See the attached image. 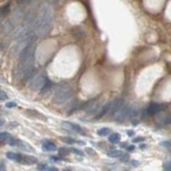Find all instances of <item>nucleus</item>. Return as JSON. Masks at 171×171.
Here are the masks:
<instances>
[{"label":"nucleus","mask_w":171,"mask_h":171,"mask_svg":"<svg viewBox=\"0 0 171 171\" xmlns=\"http://www.w3.org/2000/svg\"><path fill=\"white\" fill-rule=\"evenodd\" d=\"M35 44L30 42L20 52L17 67V76L23 81H28L34 74V52Z\"/></svg>","instance_id":"f257e3e1"},{"label":"nucleus","mask_w":171,"mask_h":171,"mask_svg":"<svg viewBox=\"0 0 171 171\" xmlns=\"http://www.w3.org/2000/svg\"><path fill=\"white\" fill-rule=\"evenodd\" d=\"M37 170H57V169L54 167H49L47 164H40L37 166Z\"/></svg>","instance_id":"412c9836"},{"label":"nucleus","mask_w":171,"mask_h":171,"mask_svg":"<svg viewBox=\"0 0 171 171\" xmlns=\"http://www.w3.org/2000/svg\"><path fill=\"white\" fill-rule=\"evenodd\" d=\"M42 150L44 151H55L57 150V146L52 142H45L42 145Z\"/></svg>","instance_id":"f8f14e48"},{"label":"nucleus","mask_w":171,"mask_h":171,"mask_svg":"<svg viewBox=\"0 0 171 171\" xmlns=\"http://www.w3.org/2000/svg\"><path fill=\"white\" fill-rule=\"evenodd\" d=\"M131 164H132L133 166H135V167H136V166H138V164H139V163H138L137 161H132Z\"/></svg>","instance_id":"f704fd0d"},{"label":"nucleus","mask_w":171,"mask_h":171,"mask_svg":"<svg viewBox=\"0 0 171 171\" xmlns=\"http://www.w3.org/2000/svg\"><path fill=\"white\" fill-rule=\"evenodd\" d=\"M68 152H69V151L67 148H64V147L60 148L59 151H58V153H59V155L61 156H65L68 154Z\"/></svg>","instance_id":"b1692460"},{"label":"nucleus","mask_w":171,"mask_h":171,"mask_svg":"<svg viewBox=\"0 0 171 171\" xmlns=\"http://www.w3.org/2000/svg\"><path fill=\"white\" fill-rule=\"evenodd\" d=\"M28 114H29V116H36V118H39V119H42V120H46V118L45 117V116H43L42 114H40V113H39L36 111H33V110H29V111H27Z\"/></svg>","instance_id":"6ab92c4d"},{"label":"nucleus","mask_w":171,"mask_h":171,"mask_svg":"<svg viewBox=\"0 0 171 171\" xmlns=\"http://www.w3.org/2000/svg\"><path fill=\"white\" fill-rule=\"evenodd\" d=\"M6 98H7V94H6L4 92L1 91V92H0V99H1V100H4V99H6Z\"/></svg>","instance_id":"c756f323"},{"label":"nucleus","mask_w":171,"mask_h":171,"mask_svg":"<svg viewBox=\"0 0 171 171\" xmlns=\"http://www.w3.org/2000/svg\"><path fill=\"white\" fill-rule=\"evenodd\" d=\"M69 151L73 152V153L76 154V155H78V156H84L83 151H81V150H78V149H76V148H71L70 150H69Z\"/></svg>","instance_id":"393cba45"},{"label":"nucleus","mask_w":171,"mask_h":171,"mask_svg":"<svg viewBox=\"0 0 171 171\" xmlns=\"http://www.w3.org/2000/svg\"><path fill=\"white\" fill-rule=\"evenodd\" d=\"M109 108H110V104H105L104 106H103L102 108H100L98 114L97 115V116L95 117V119H99V118H102L104 115H106L108 111H109Z\"/></svg>","instance_id":"dca6fc26"},{"label":"nucleus","mask_w":171,"mask_h":171,"mask_svg":"<svg viewBox=\"0 0 171 171\" xmlns=\"http://www.w3.org/2000/svg\"><path fill=\"white\" fill-rule=\"evenodd\" d=\"M26 1H27V0H17V3L21 4H23V3H25Z\"/></svg>","instance_id":"e433bc0d"},{"label":"nucleus","mask_w":171,"mask_h":171,"mask_svg":"<svg viewBox=\"0 0 171 171\" xmlns=\"http://www.w3.org/2000/svg\"><path fill=\"white\" fill-rule=\"evenodd\" d=\"M127 134H128L129 136H133L134 134V133L133 131H127Z\"/></svg>","instance_id":"c9c22d12"},{"label":"nucleus","mask_w":171,"mask_h":171,"mask_svg":"<svg viewBox=\"0 0 171 171\" xmlns=\"http://www.w3.org/2000/svg\"><path fill=\"white\" fill-rule=\"evenodd\" d=\"M16 146H18L19 148L23 149L24 151H34L33 148L30 146L28 143L23 141V140H17Z\"/></svg>","instance_id":"9b49d317"},{"label":"nucleus","mask_w":171,"mask_h":171,"mask_svg":"<svg viewBox=\"0 0 171 171\" xmlns=\"http://www.w3.org/2000/svg\"><path fill=\"white\" fill-rule=\"evenodd\" d=\"M164 105L163 104H157V103H152L149 105V107L146 109V114L149 116H153L157 113L163 111Z\"/></svg>","instance_id":"1a4fd4ad"},{"label":"nucleus","mask_w":171,"mask_h":171,"mask_svg":"<svg viewBox=\"0 0 171 171\" xmlns=\"http://www.w3.org/2000/svg\"><path fill=\"white\" fill-rule=\"evenodd\" d=\"M99 110H100L99 104L93 103V104H91L89 107L87 108V114H89V115H93V114H96L97 112L99 111Z\"/></svg>","instance_id":"2eb2a0df"},{"label":"nucleus","mask_w":171,"mask_h":171,"mask_svg":"<svg viewBox=\"0 0 171 171\" xmlns=\"http://www.w3.org/2000/svg\"><path fill=\"white\" fill-rule=\"evenodd\" d=\"M52 81H51L50 80H48L47 82L45 83V86L43 87V88L41 89V92H48V91H50V90L52 89Z\"/></svg>","instance_id":"5701e85b"},{"label":"nucleus","mask_w":171,"mask_h":171,"mask_svg":"<svg viewBox=\"0 0 171 171\" xmlns=\"http://www.w3.org/2000/svg\"><path fill=\"white\" fill-rule=\"evenodd\" d=\"M37 163V159L36 157L32 156H26L24 155L23 156V164H26V165H32V164H34Z\"/></svg>","instance_id":"4468645a"},{"label":"nucleus","mask_w":171,"mask_h":171,"mask_svg":"<svg viewBox=\"0 0 171 171\" xmlns=\"http://www.w3.org/2000/svg\"><path fill=\"white\" fill-rule=\"evenodd\" d=\"M110 133H111V129L107 127H102L98 129L97 132V134L100 136H107L108 134H110Z\"/></svg>","instance_id":"4be33fe9"},{"label":"nucleus","mask_w":171,"mask_h":171,"mask_svg":"<svg viewBox=\"0 0 171 171\" xmlns=\"http://www.w3.org/2000/svg\"><path fill=\"white\" fill-rule=\"evenodd\" d=\"M0 141L4 142L11 146H16L17 140L15 139L11 134H9V133H6V132L1 133L0 132Z\"/></svg>","instance_id":"6e6552de"},{"label":"nucleus","mask_w":171,"mask_h":171,"mask_svg":"<svg viewBox=\"0 0 171 171\" xmlns=\"http://www.w3.org/2000/svg\"><path fill=\"white\" fill-rule=\"evenodd\" d=\"M162 123L164 124V125H167V124H171V114L170 115H169V116H167L165 118L163 119L162 121Z\"/></svg>","instance_id":"a878e982"},{"label":"nucleus","mask_w":171,"mask_h":171,"mask_svg":"<svg viewBox=\"0 0 171 171\" xmlns=\"http://www.w3.org/2000/svg\"><path fill=\"white\" fill-rule=\"evenodd\" d=\"M109 141L112 143V144H116V143H118L120 141V140H121V135L119 134H117V133H114V134H112L110 135V137H109Z\"/></svg>","instance_id":"f3484780"},{"label":"nucleus","mask_w":171,"mask_h":171,"mask_svg":"<svg viewBox=\"0 0 171 171\" xmlns=\"http://www.w3.org/2000/svg\"><path fill=\"white\" fill-rule=\"evenodd\" d=\"M145 140V138H141V137H139V138H136V139H134L133 140V142L134 143H137V142H141Z\"/></svg>","instance_id":"7c9ffc66"},{"label":"nucleus","mask_w":171,"mask_h":171,"mask_svg":"<svg viewBox=\"0 0 171 171\" xmlns=\"http://www.w3.org/2000/svg\"><path fill=\"white\" fill-rule=\"evenodd\" d=\"M123 154V152L122 151H117V150H113V151H110L107 152V156L112 158H116V157H120Z\"/></svg>","instance_id":"a211bd4d"},{"label":"nucleus","mask_w":171,"mask_h":171,"mask_svg":"<svg viewBox=\"0 0 171 171\" xmlns=\"http://www.w3.org/2000/svg\"><path fill=\"white\" fill-rule=\"evenodd\" d=\"M134 149H135L134 146H127V150L128 151H134Z\"/></svg>","instance_id":"2f4dec72"},{"label":"nucleus","mask_w":171,"mask_h":171,"mask_svg":"<svg viewBox=\"0 0 171 171\" xmlns=\"http://www.w3.org/2000/svg\"><path fill=\"white\" fill-rule=\"evenodd\" d=\"M9 9H10V4L8 3L7 4H5L4 6H3L0 9V16L1 17L5 16L9 12Z\"/></svg>","instance_id":"aec40b11"},{"label":"nucleus","mask_w":171,"mask_h":171,"mask_svg":"<svg viewBox=\"0 0 171 171\" xmlns=\"http://www.w3.org/2000/svg\"><path fill=\"white\" fill-rule=\"evenodd\" d=\"M53 9L49 4H44L40 9L37 18H35L33 32L34 36L44 37L47 35L52 28Z\"/></svg>","instance_id":"f03ea898"},{"label":"nucleus","mask_w":171,"mask_h":171,"mask_svg":"<svg viewBox=\"0 0 171 171\" xmlns=\"http://www.w3.org/2000/svg\"><path fill=\"white\" fill-rule=\"evenodd\" d=\"M62 127L64 129H67L72 133H75V134H82L83 133V129L81 128V127H80L75 123L69 122H63Z\"/></svg>","instance_id":"423d86ee"},{"label":"nucleus","mask_w":171,"mask_h":171,"mask_svg":"<svg viewBox=\"0 0 171 171\" xmlns=\"http://www.w3.org/2000/svg\"><path fill=\"white\" fill-rule=\"evenodd\" d=\"M51 160H52V161H60V160H61V158H59V157H57V156H51Z\"/></svg>","instance_id":"473e14b6"},{"label":"nucleus","mask_w":171,"mask_h":171,"mask_svg":"<svg viewBox=\"0 0 171 171\" xmlns=\"http://www.w3.org/2000/svg\"><path fill=\"white\" fill-rule=\"evenodd\" d=\"M73 97V91L68 84L63 83L58 86L55 91L53 100L56 104H63Z\"/></svg>","instance_id":"7ed1b4c3"},{"label":"nucleus","mask_w":171,"mask_h":171,"mask_svg":"<svg viewBox=\"0 0 171 171\" xmlns=\"http://www.w3.org/2000/svg\"><path fill=\"white\" fill-rule=\"evenodd\" d=\"M128 159H129V156H128L127 154L123 153V154L121 156V161H122V162H127Z\"/></svg>","instance_id":"bb28decb"},{"label":"nucleus","mask_w":171,"mask_h":171,"mask_svg":"<svg viewBox=\"0 0 171 171\" xmlns=\"http://www.w3.org/2000/svg\"><path fill=\"white\" fill-rule=\"evenodd\" d=\"M5 105H6V107H7V108H14V107L16 106V103L14 102V101H10V102H8V103H6Z\"/></svg>","instance_id":"c85d7f7f"},{"label":"nucleus","mask_w":171,"mask_h":171,"mask_svg":"<svg viewBox=\"0 0 171 171\" xmlns=\"http://www.w3.org/2000/svg\"><path fill=\"white\" fill-rule=\"evenodd\" d=\"M47 81H48V78L46 77L45 74H39L33 75L30 78L29 87L34 91L41 90L45 85V83L47 82Z\"/></svg>","instance_id":"20e7f679"},{"label":"nucleus","mask_w":171,"mask_h":171,"mask_svg":"<svg viewBox=\"0 0 171 171\" xmlns=\"http://www.w3.org/2000/svg\"><path fill=\"white\" fill-rule=\"evenodd\" d=\"M60 140L63 142L66 143V144H69V145H73V144H78V145H84L85 143L83 141H80L77 140H74L73 138L70 137H61Z\"/></svg>","instance_id":"ddd939ff"},{"label":"nucleus","mask_w":171,"mask_h":171,"mask_svg":"<svg viewBox=\"0 0 171 171\" xmlns=\"http://www.w3.org/2000/svg\"><path fill=\"white\" fill-rule=\"evenodd\" d=\"M131 109H132V106L130 105H125V106L122 105L119 111L114 115V120L121 122L127 119H129Z\"/></svg>","instance_id":"39448f33"},{"label":"nucleus","mask_w":171,"mask_h":171,"mask_svg":"<svg viewBox=\"0 0 171 171\" xmlns=\"http://www.w3.org/2000/svg\"><path fill=\"white\" fill-rule=\"evenodd\" d=\"M164 169L165 170H171V162H167L164 164Z\"/></svg>","instance_id":"cd10ccee"},{"label":"nucleus","mask_w":171,"mask_h":171,"mask_svg":"<svg viewBox=\"0 0 171 171\" xmlns=\"http://www.w3.org/2000/svg\"><path fill=\"white\" fill-rule=\"evenodd\" d=\"M3 124H4V123H3V122H2V121H0V127L2 126Z\"/></svg>","instance_id":"4c0bfd02"},{"label":"nucleus","mask_w":171,"mask_h":171,"mask_svg":"<svg viewBox=\"0 0 171 171\" xmlns=\"http://www.w3.org/2000/svg\"><path fill=\"white\" fill-rule=\"evenodd\" d=\"M122 105H123V100L121 98H116L112 103H110V108H109L108 113L111 116H114L122 108Z\"/></svg>","instance_id":"0eeeda50"},{"label":"nucleus","mask_w":171,"mask_h":171,"mask_svg":"<svg viewBox=\"0 0 171 171\" xmlns=\"http://www.w3.org/2000/svg\"><path fill=\"white\" fill-rule=\"evenodd\" d=\"M5 170L4 164V163H1V164H0V170Z\"/></svg>","instance_id":"72a5a7b5"},{"label":"nucleus","mask_w":171,"mask_h":171,"mask_svg":"<svg viewBox=\"0 0 171 171\" xmlns=\"http://www.w3.org/2000/svg\"><path fill=\"white\" fill-rule=\"evenodd\" d=\"M23 156H24V155H23V154L15 153V152H7V153H6V156H7L9 160L15 161V162L20 163V164L23 163Z\"/></svg>","instance_id":"9d476101"}]
</instances>
